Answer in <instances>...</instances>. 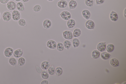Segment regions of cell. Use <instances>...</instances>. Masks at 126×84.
I'll return each mask as SVG.
<instances>
[{
    "label": "cell",
    "instance_id": "cell-6",
    "mask_svg": "<svg viewBox=\"0 0 126 84\" xmlns=\"http://www.w3.org/2000/svg\"><path fill=\"white\" fill-rule=\"evenodd\" d=\"M3 20L5 22L9 21L12 18V15L11 13L8 11H6L3 13L2 15Z\"/></svg>",
    "mask_w": 126,
    "mask_h": 84
},
{
    "label": "cell",
    "instance_id": "cell-27",
    "mask_svg": "<svg viewBox=\"0 0 126 84\" xmlns=\"http://www.w3.org/2000/svg\"><path fill=\"white\" fill-rule=\"evenodd\" d=\"M9 62L11 65L15 66L16 65L17 61L15 58L12 57L10 58L9 60Z\"/></svg>",
    "mask_w": 126,
    "mask_h": 84
},
{
    "label": "cell",
    "instance_id": "cell-7",
    "mask_svg": "<svg viewBox=\"0 0 126 84\" xmlns=\"http://www.w3.org/2000/svg\"><path fill=\"white\" fill-rule=\"evenodd\" d=\"M52 23L51 20L49 19H46L44 20L43 23V26L44 29H48L52 26Z\"/></svg>",
    "mask_w": 126,
    "mask_h": 84
},
{
    "label": "cell",
    "instance_id": "cell-8",
    "mask_svg": "<svg viewBox=\"0 0 126 84\" xmlns=\"http://www.w3.org/2000/svg\"><path fill=\"white\" fill-rule=\"evenodd\" d=\"M58 7L61 9H64L67 7L68 3L66 0H60L57 4Z\"/></svg>",
    "mask_w": 126,
    "mask_h": 84
},
{
    "label": "cell",
    "instance_id": "cell-15",
    "mask_svg": "<svg viewBox=\"0 0 126 84\" xmlns=\"http://www.w3.org/2000/svg\"><path fill=\"white\" fill-rule=\"evenodd\" d=\"M76 22L74 19H71L68 21L67 25V27L69 28L72 29L74 28L76 25Z\"/></svg>",
    "mask_w": 126,
    "mask_h": 84
},
{
    "label": "cell",
    "instance_id": "cell-35",
    "mask_svg": "<svg viewBox=\"0 0 126 84\" xmlns=\"http://www.w3.org/2000/svg\"><path fill=\"white\" fill-rule=\"evenodd\" d=\"M105 0H96V4L98 5H101L104 2Z\"/></svg>",
    "mask_w": 126,
    "mask_h": 84
},
{
    "label": "cell",
    "instance_id": "cell-43",
    "mask_svg": "<svg viewBox=\"0 0 126 84\" xmlns=\"http://www.w3.org/2000/svg\"><path fill=\"white\" fill-rule=\"evenodd\" d=\"M1 18V14H0V19Z\"/></svg>",
    "mask_w": 126,
    "mask_h": 84
},
{
    "label": "cell",
    "instance_id": "cell-17",
    "mask_svg": "<svg viewBox=\"0 0 126 84\" xmlns=\"http://www.w3.org/2000/svg\"><path fill=\"white\" fill-rule=\"evenodd\" d=\"M41 68L43 70H47L50 66V63L48 61H45L42 62L41 64Z\"/></svg>",
    "mask_w": 126,
    "mask_h": 84
},
{
    "label": "cell",
    "instance_id": "cell-22",
    "mask_svg": "<svg viewBox=\"0 0 126 84\" xmlns=\"http://www.w3.org/2000/svg\"><path fill=\"white\" fill-rule=\"evenodd\" d=\"M73 36L75 37H77L80 36L81 34V30L78 28L75 29L73 32Z\"/></svg>",
    "mask_w": 126,
    "mask_h": 84
},
{
    "label": "cell",
    "instance_id": "cell-1",
    "mask_svg": "<svg viewBox=\"0 0 126 84\" xmlns=\"http://www.w3.org/2000/svg\"><path fill=\"white\" fill-rule=\"evenodd\" d=\"M60 15L62 19L65 21H68L72 17L71 13L67 10H64L61 12Z\"/></svg>",
    "mask_w": 126,
    "mask_h": 84
},
{
    "label": "cell",
    "instance_id": "cell-18",
    "mask_svg": "<svg viewBox=\"0 0 126 84\" xmlns=\"http://www.w3.org/2000/svg\"><path fill=\"white\" fill-rule=\"evenodd\" d=\"M16 8L20 11L22 12L25 10L24 6L23 3L20 2H18L16 4Z\"/></svg>",
    "mask_w": 126,
    "mask_h": 84
},
{
    "label": "cell",
    "instance_id": "cell-4",
    "mask_svg": "<svg viewBox=\"0 0 126 84\" xmlns=\"http://www.w3.org/2000/svg\"><path fill=\"white\" fill-rule=\"evenodd\" d=\"M46 45L48 48L50 49H54L56 48L57 43L54 40H50L47 41Z\"/></svg>",
    "mask_w": 126,
    "mask_h": 84
},
{
    "label": "cell",
    "instance_id": "cell-33",
    "mask_svg": "<svg viewBox=\"0 0 126 84\" xmlns=\"http://www.w3.org/2000/svg\"><path fill=\"white\" fill-rule=\"evenodd\" d=\"M85 4L88 7L92 8L94 5L93 0H85Z\"/></svg>",
    "mask_w": 126,
    "mask_h": 84
},
{
    "label": "cell",
    "instance_id": "cell-23",
    "mask_svg": "<svg viewBox=\"0 0 126 84\" xmlns=\"http://www.w3.org/2000/svg\"><path fill=\"white\" fill-rule=\"evenodd\" d=\"M41 76L42 78L45 80L48 79L49 76V75L48 74L47 70H44L41 73Z\"/></svg>",
    "mask_w": 126,
    "mask_h": 84
},
{
    "label": "cell",
    "instance_id": "cell-34",
    "mask_svg": "<svg viewBox=\"0 0 126 84\" xmlns=\"http://www.w3.org/2000/svg\"><path fill=\"white\" fill-rule=\"evenodd\" d=\"M41 9V6L39 4L35 5L32 9L35 12H38L40 11Z\"/></svg>",
    "mask_w": 126,
    "mask_h": 84
},
{
    "label": "cell",
    "instance_id": "cell-40",
    "mask_svg": "<svg viewBox=\"0 0 126 84\" xmlns=\"http://www.w3.org/2000/svg\"><path fill=\"white\" fill-rule=\"evenodd\" d=\"M22 1L24 3H27L30 0H22Z\"/></svg>",
    "mask_w": 126,
    "mask_h": 84
},
{
    "label": "cell",
    "instance_id": "cell-42",
    "mask_svg": "<svg viewBox=\"0 0 126 84\" xmlns=\"http://www.w3.org/2000/svg\"><path fill=\"white\" fill-rule=\"evenodd\" d=\"M47 1L49 2H52L54 0H47Z\"/></svg>",
    "mask_w": 126,
    "mask_h": 84
},
{
    "label": "cell",
    "instance_id": "cell-36",
    "mask_svg": "<svg viewBox=\"0 0 126 84\" xmlns=\"http://www.w3.org/2000/svg\"><path fill=\"white\" fill-rule=\"evenodd\" d=\"M36 70L37 72L39 74L41 73L42 71L41 68L37 66H36Z\"/></svg>",
    "mask_w": 126,
    "mask_h": 84
},
{
    "label": "cell",
    "instance_id": "cell-16",
    "mask_svg": "<svg viewBox=\"0 0 126 84\" xmlns=\"http://www.w3.org/2000/svg\"><path fill=\"white\" fill-rule=\"evenodd\" d=\"M82 14L84 18L88 20L90 17L91 13L90 11L88 10L85 9L83 10L82 12Z\"/></svg>",
    "mask_w": 126,
    "mask_h": 84
},
{
    "label": "cell",
    "instance_id": "cell-32",
    "mask_svg": "<svg viewBox=\"0 0 126 84\" xmlns=\"http://www.w3.org/2000/svg\"><path fill=\"white\" fill-rule=\"evenodd\" d=\"M63 44L64 47L67 50H68L71 46V43L70 41L67 40L64 42Z\"/></svg>",
    "mask_w": 126,
    "mask_h": 84
},
{
    "label": "cell",
    "instance_id": "cell-30",
    "mask_svg": "<svg viewBox=\"0 0 126 84\" xmlns=\"http://www.w3.org/2000/svg\"><path fill=\"white\" fill-rule=\"evenodd\" d=\"M18 23L19 25L22 27L27 26L26 22L23 19H21L18 21Z\"/></svg>",
    "mask_w": 126,
    "mask_h": 84
},
{
    "label": "cell",
    "instance_id": "cell-38",
    "mask_svg": "<svg viewBox=\"0 0 126 84\" xmlns=\"http://www.w3.org/2000/svg\"><path fill=\"white\" fill-rule=\"evenodd\" d=\"M40 84H49V82L48 80L46 79L42 81Z\"/></svg>",
    "mask_w": 126,
    "mask_h": 84
},
{
    "label": "cell",
    "instance_id": "cell-39",
    "mask_svg": "<svg viewBox=\"0 0 126 84\" xmlns=\"http://www.w3.org/2000/svg\"><path fill=\"white\" fill-rule=\"evenodd\" d=\"M126 8L124 9V12H123L124 16V17L125 18H126Z\"/></svg>",
    "mask_w": 126,
    "mask_h": 84
},
{
    "label": "cell",
    "instance_id": "cell-25",
    "mask_svg": "<svg viewBox=\"0 0 126 84\" xmlns=\"http://www.w3.org/2000/svg\"><path fill=\"white\" fill-rule=\"evenodd\" d=\"M111 55L106 52H104L101 54L100 56L102 59L104 60H106L110 58Z\"/></svg>",
    "mask_w": 126,
    "mask_h": 84
},
{
    "label": "cell",
    "instance_id": "cell-26",
    "mask_svg": "<svg viewBox=\"0 0 126 84\" xmlns=\"http://www.w3.org/2000/svg\"><path fill=\"white\" fill-rule=\"evenodd\" d=\"M106 48L107 51L109 53H110L114 50L115 47L114 45L110 43L107 45Z\"/></svg>",
    "mask_w": 126,
    "mask_h": 84
},
{
    "label": "cell",
    "instance_id": "cell-3",
    "mask_svg": "<svg viewBox=\"0 0 126 84\" xmlns=\"http://www.w3.org/2000/svg\"><path fill=\"white\" fill-rule=\"evenodd\" d=\"M63 36L65 39L68 40L72 39L73 37L72 32L68 30L64 31L63 32Z\"/></svg>",
    "mask_w": 126,
    "mask_h": 84
},
{
    "label": "cell",
    "instance_id": "cell-14",
    "mask_svg": "<svg viewBox=\"0 0 126 84\" xmlns=\"http://www.w3.org/2000/svg\"><path fill=\"white\" fill-rule=\"evenodd\" d=\"M77 5V2L75 0H71L68 3V7L70 10H72L75 9Z\"/></svg>",
    "mask_w": 126,
    "mask_h": 84
},
{
    "label": "cell",
    "instance_id": "cell-37",
    "mask_svg": "<svg viewBox=\"0 0 126 84\" xmlns=\"http://www.w3.org/2000/svg\"><path fill=\"white\" fill-rule=\"evenodd\" d=\"M10 0H0V3L2 4H7Z\"/></svg>",
    "mask_w": 126,
    "mask_h": 84
},
{
    "label": "cell",
    "instance_id": "cell-41",
    "mask_svg": "<svg viewBox=\"0 0 126 84\" xmlns=\"http://www.w3.org/2000/svg\"><path fill=\"white\" fill-rule=\"evenodd\" d=\"M15 1L17 2H19L21 0H14Z\"/></svg>",
    "mask_w": 126,
    "mask_h": 84
},
{
    "label": "cell",
    "instance_id": "cell-19",
    "mask_svg": "<svg viewBox=\"0 0 126 84\" xmlns=\"http://www.w3.org/2000/svg\"><path fill=\"white\" fill-rule=\"evenodd\" d=\"M110 63L112 66L115 67L118 66L119 64L118 60L115 58H112L110 60Z\"/></svg>",
    "mask_w": 126,
    "mask_h": 84
},
{
    "label": "cell",
    "instance_id": "cell-11",
    "mask_svg": "<svg viewBox=\"0 0 126 84\" xmlns=\"http://www.w3.org/2000/svg\"><path fill=\"white\" fill-rule=\"evenodd\" d=\"M110 18L111 20L113 22L116 21L118 19V16L115 11H112L110 14Z\"/></svg>",
    "mask_w": 126,
    "mask_h": 84
},
{
    "label": "cell",
    "instance_id": "cell-24",
    "mask_svg": "<svg viewBox=\"0 0 126 84\" xmlns=\"http://www.w3.org/2000/svg\"><path fill=\"white\" fill-rule=\"evenodd\" d=\"M63 72L62 68L60 67H58L55 69V74L56 76H60L62 75Z\"/></svg>",
    "mask_w": 126,
    "mask_h": 84
},
{
    "label": "cell",
    "instance_id": "cell-29",
    "mask_svg": "<svg viewBox=\"0 0 126 84\" xmlns=\"http://www.w3.org/2000/svg\"><path fill=\"white\" fill-rule=\"evenodd\" d=\"M73 47L75 48L78 47L80 44V41L78 38H75L73 39L72 41Z\"/></svg>",
    "mask_w": 126,
    "mask_h": 84
},
{
    "label": "cell",
    "instance_id": "cell-12",
    "mask_svg": "<svg viewBox=\"0 0 126 84\" xmlns=\"http://www.w3.org/2000/svg\"><path fill=\"white\" fill-rule=\"evenodd\" d=\"M105 43V42H101L98 44L97 48L98 51L100 52H103L105 50L106 47Z\"/></svg>",
    "mask_w": 126,
    "mask_h": 84
},
{
    "label": "cell",
    "instance_id": "cell-9",
    "mask_svg": "<svg viewBox=\"0 0 126 84\" xmlns=\"http://www.w3.org/2000/svg\"><path fill=\"white\" fill-rule=\"evenodd\" d=\"M7 7L9 10L13 11L16 9V4L14 1H9L7 4Z\"/></svg>",
    "mask_w": 126,
    "mask_h": 84
},
{
    "label": "cell",
    "instance_id": "cell-31",
    "mask_svg": "<svg viewBox=\"0 0 126 84\" xmlns=\"http://www.w3.org/2000/svg\"><path fill=\"white\" fill-rule=\"evenodd\" d=\"M56 49L59 51H62L64 49L63 44L60 42H58L57 45Z\"/></svg>",
    "mask_w": 126,
    "mask_h": 84
},
{
    "label": "cell",
    "instance_id": "cell-13",
    "mask_svg": "<svg viewBox=\"0 0 126 84\" xmlns=\"http://www.w3.org/2000/svg\"><path fill=\"white\" fill-rule=\"evenodd\" d=\"M23 54V51L21 49H18L14 51L13 53L14 56L17 58H19L21 57Z\"/></svg>",
    "mask_w": 126,
    "mask_h": 84
},
{
    "label": "cell",
    "instance_id": "cell-2",
    "mask_svg": "<svg viewBox=\"0 0 126 84\" xmlns=\"http://www.w3.org/2000/svg\"><path fill=\"white\" fill-rule=\"evenodd\" d=\"M12 18L13 20L15 21H18L21 18V14L19 11L14 10L12 12L11 14Z\"/></svg>",
    "mask_w": 126,
    "mask_h": 84
},
{
    "label": "cell",
    "instance_id": "cell-21",
    "mask_svg": "<svg viewBox=\"0 0 126 84\" xmlns=\"http://www.w3.org/2000/svg\"><path fill=\"white\" fill-rule=\"evenodd\" d=\"M100 55L99 51L97 50L93 51L92 53L91 56L92 58L94 59H98Z\"/></svg>",
    "mask_w": 126,
    "mask_h": 84
},
{
    "label": "cell",
    "instance_id": "cell-20",
    "mask_svg": "<svg viewBox=\"0 0 126 84\" xmlns=\"http://www.w3.org/2000/svg\"><path fill=\"white\" fill-rule=\"evenodd\" d=\"M26 61L25 58L23 57H21L19 58L18 60V65L19 66H22L24 65L26 63Z\"/></svg>",
    "mask_w": 126,
    "mask_h": 84
},
{
    "label": "cell",
    "instance_id": "cell-28",
    "mask_svg": "<svg viewBox=\"0 0 126 84\" xmlns=\"http://www.w3.org/2000/svg\"><path fill=\"white\" fill-rule=\"evenodd\" d=\"M55 69L53 65L49 68L48 69L47 71L49 75H53L55 74Z\"/></svg>",
    "mask_w": 126,
    "mask_h": 84
},
{
    "label": "cell",
    "instance_id": "cell-5",
    "mask_svg": "<svg viewBox=\"0 0 126 84\" xmlns=\"http://www.w3.org/2000/svg\"><path fill=\"white\" fill-rule=\"evenodd\" d=\"M14 51L12 48L9 47L5 49L4 52V56L7 57H10L13 54Z\"/></svg>",
    "mask_w": 126,
    "mask_h": 84
},
{
    "label": "cell",
    "instance_id": "cell-10",
    "mask_svg": "<svg viewBox=\"0 0 126 84\" xmlns=\"http://www.w3.org/2000/svg\"><path fill=\"white\" fill-rule=\"evenodd\" d=\"M95 23L91 20H87L85 26L86 28L89 30H92L95 27Z\"/></svg>",
    "mask_w": 126,
    "mask_h": 84
}]
</instances>
